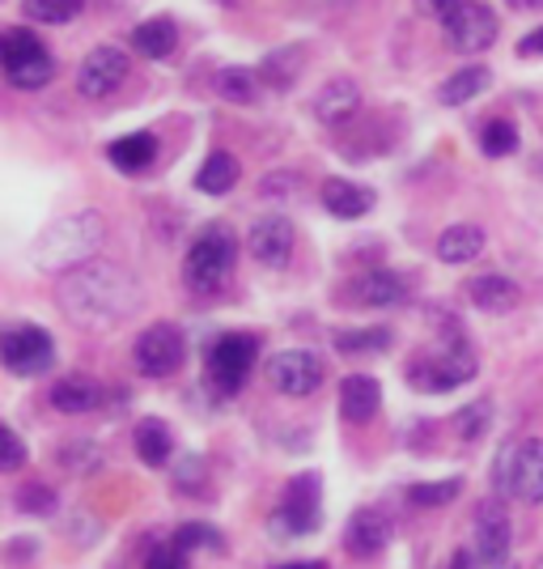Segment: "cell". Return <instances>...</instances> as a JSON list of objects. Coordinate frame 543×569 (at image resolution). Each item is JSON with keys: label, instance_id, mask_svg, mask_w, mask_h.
<instances>
[{"label": "cell", "instance_id": "15", "mask_svg": "<svg viewBox=\"0 0 543 569\" xmlns=\"http://www.w3.org/2000/svg\"><path fill=\"white\" fill-rule=\"evenodd\" d=\"M514 498L526 506L543 501V438H522L514 463Z\"/></svg>", "mask_w": 543, "mask_h": 569}, {"label": "cell", "instance_id": "44", "mask_svg": "<svg viewBox=\"0 0 543 569\" xmlns=\"http://www.w3.org/2000/svg\"><path fill=\"white\" fill-rule=\"evenodd\" d=\"M281 569H328L323 561H293V566H281Z\"/></svg>", "mask_w": 543, "mask_h": 569}, {"label": "cell", "instance_id": "34", "mask_svg": "<svg viewBox=\"0 0 543 569\" xmlns=\"http://www.w3.org/2000/svg\"><path fill=\"white\" fill-rule=\"evenodd\" d=\"M174 545L183 548V552H191V548H221V536H217L209 522H183L179 527V536H174Z\"/></svg>", "mask_w": 543, "mask_h": 569}, {"label": "cell", "instance_id": "39", "mask_svg": "<svg viewBox=\"0 0 543 569\" xmlns=\"http://www.w3.org/2000/svg\"><path fill=\"white\" fill-rule=\"evenodd\" d=\"M144 569H188V552L179 545H162L149 552V561H144Z\"/></svg>", "mask_w": 543, "mask_h": 569}, {"label": "cell", "instance_id": "21", "mask_svg": "<svg viewBox=\"0 0 543 569\" xmlns=\"http://www.w3.org/2000/svg\"><path fill=\"white\" fill-rule=\"evenodd\" d=\"M356 102H361L356 81H349V77H335V81H328V86L319 90V98H314V116L323 119V123H340V119L353 116Z\"/></svg>", "mask_w": 543, "mask_h": 569}, {"label": "cell", "instance_id": "37", "mask_svg": "<svg viewBox=\"0 0 543 569\" xmlns=\"http://www.w3.org/2000/svg\"><path fill=\"white\" fill-rule=\"evenodd\" d=\"M489 421H493V403L480 400L475 408H463V412H459V433H463L467 442H472V438H484Z\"/></svg>", "mask_w": 543, "mask_h": 569}, {"label": "cell", "instance_id": "40", "mask_svg": "<svg viewBox=\"0 0 543 569\" xmlns=\"http://www.w3.org/2000/svg\"><path fill=\"white\" fill-rule=\"evenodd\" d=\"M22 463H26L22 438H18V429H13V426H4V472H18Z\"/></svg>", "mask_w": 543, "mask_h": 569}, {"label": "cell", "instance_id": "4", "mask_svg": "<svg viewBox=\"0 0 543 569\" xmlns=\"http://www.w3.org/2000/svg\"><path fill=\"white\" fill-rule=\"evenodd\" d=\"M0 64H4V77H9L13 90H39V86H48L51 72H56L48 48L30 30H22V26L0 34Z\"/></svg>", "mask_w": 543, "mask_h": 569}, {"label": "cell", "instance_id": "1", "mask_svg": "<svg viewBox=\"0 0 543 569\" xmlns=\"http://www.w3.org/2000/svg\"><path fill=\"white\" fill-rule=\"evenodd\" d=\"M141 307V284L115 263H86L60 281V310L77 328H111Z\"/></svg>", "mask_w": 543, "mask_h": 569}, {"label": "cell", "instance_id": "6", "mask_svg": "<svg viewBox=\"0 0 543 569\" xmlns=\"http://www.w3.org/2000/svg\"><path fill=\"white\" fill-rule=\"evenodd\" d=\"M188 357V345H183V332L174 323H153L149 332H141L137 349H132V361L144 379H170Z\"/></svg>", "mask_w": 543, "mask_h": 569}, {"label": "cell", "instance_id": "3", "mask_svg": "<svg viewBox=\"0 0 543 569\" xmlns=\"http://www.w3.org/2000/svg\"><path fill=\"white\" fill-rule=\"evenodd\" d=\"M238 260V238L225 226H209L204 234L191 242L188 260H183V281L200 293H209L217 284H225V277L234 272Z\"/></svg>", "mask_w": 543, "mask_h": 569}, {"label": "cell", "instance_id": "26", "mask_svg": "<svg viewBox=\"0 0 543 569\" xmlns=\"http://www.w3.org/2000/svg\"><path fill=\"white\" fill-rule=\"evenodd\" d=\"M484 251V230L480 226H450L446 234L438 238V256L446 263H467Z\"/></svg>", "mask_w": 543, "mask_h": 569}, {"label": "cell", "instance_id": "11", "mask_svg": "<svg viewBox=\"0 0 543 569\" xmlns=\"http://www.w3.org/2000/svg\"><path fill=\"white\" fill-rule=\"evenodd\" d=\"M123 77H128V56L119 48H94L77 69V90L81 98H107L123 86Z\"/></svg>", "mask_w": 543, "mask_h": 569}, {"label": "cell", "instance_id": "35", "mask_svg": "<svg viewBox=\"0 0 543 569\" xmlns=\"http://www.w3.org/2000/svg\"><path fill=\"white\" fill-rule=\"evenodd\" d=\"M514 463H519V442H505L493 463V485L505 498H514Z\"/></svg>", "mask_w": 543, "mask_h": 569}, {"label": "cell", "instance_id": "5", "mask_svg": "<svg viewBox=\"0 0 543 569\" xmlns=\"http://www.w3.org/2000/svg\"><path fill=\"white\" fill-rule=\"evenodd\" d=\"M255 357H260V340L247 332H225L209 349V379L221 396H234L242 391V382L251 379L255 370Z\"/></svg>", "mask_w": 543, "mask_h": 569}, {"label": "cell", "instance_id": "7", "mask_svg": "<svg viewBox=\"0 0 543 569\" xmlns=\"http://www.w3.org/2000/svg\"><path fill=\"white\" fill-rule=\"evenodd\" d=\"M0 357L13 375L34 379V375H48L56 366V340L43 328H9L0 340Z\"/></svg>", "mask_w": 543, "mask_h": 569}, {"label": "cell", "instance_id": "24", "mask_svg": "<svg viewBox=\"0 0 543 569\" xmlns=\"http://www.w3.org/2000/svg\"><path fill=\"white\" fill-rule=\"evenodd\" d=\"M489 81H493V72L484 69V64L450 72L446 81H442V90H438V102H442V107H459V102H467V98L484 94V90H489Z\"/></svg>", "mask_w": 543, "mask_h": 569}, {"label": "cell", "instance_id": "14", "mask_svg": "<svg viewBox=\"0 0 543 569\" xmlns=\"http://www.w3.org/2000/svg\"><path fill=\"white\" fill-rule=\"evenodd\" d=\"M251 256L268 268H284L293 256V226L289 217H263L251 226Z\"/></svg>", "mask_w": 543, "mask_h": 569}, {"label": "cell", "instance_id": "8", "mask_svg": "<svg viewBox=\"0 0 543 569\" xmlns=\"http://www.w3.org/2000/svg\"><path fill=\"white\" fill-rule=\"evenodd\" d=\"M510 545H514V527H510L505 506L484 501L475 510V557H480V569H514Z\"/></svg>", "mask_w": 543, "mask_h": 569}, {"label": "cell", "instance_id": "36", "mask_svg": "<svg viewBox=\"0 0 543 569\" xmlns=\"http://www.w3.org/2000/svg\"><path fill=\"white\" fill-rule=\"evenodd\" d=\"M56 506H60V501H56V493H51L48 485H26L22 493H18V510H22V515H39V519H43Z\"/></svg>", "mask_w": 543, "mask_h": 569}, {"label": "cell", "instance_id": "29", "mask_svg": "<svg viewBox=\"0 0 543 569\" xmlns=\"http://www.w3.org/2000/svg\"><path fill=\"white\" fill-rule=\"evenodd\" d=\"M480 141H484V153H489V158H510V153L519 149V128H514L510 119H489L484 132H480Z\"/></svg>", "mask_w": 543, "mask_h": 569}, {"label": "cell", "instance_id": "9", "mask_svg": "<svg viewBox=\"0 0 543 569\" xmlns=\"http://www.w3.org/2000/svg\"><path fill=\"white\" fill-rule=\"evenodd\" d=\"M319 489H323V480L314 472L298 476L289 485V493H284V506L272 515V527L281 536H306V531H314L319 527Z\"/></svg>", "mask_w": 543, "mask_h": 569}, {"label": "cell", "instance_id": "19", "mask_svg": "<svg viewBox=\"0 0 543 569\" xmlns=\"http://www.w3.org/2000/svg\"><path fill=\"white\" fill-rule=\"evenodd\" d=\"M107 158H111L119 170H128V174L149 170L153 158H158V137H153V132H128V137H119V141L107 144Z\"/></svg>", "mask_w": 543, "mask_h": 569}, {"label": "cell", "instance_id": "38", "mask_svg": "<svg viewBox=\"0 0 543 569\" xmlns=\"http://www.w3.org/2000/svg\"><path fill=\"white\" fill-rule=\"evenodd\" d=\"M391 345V332H356V336H335V349H344V353H353V349H386Z\"/></svg>", "mask_w": 543, "mask_h": 569}, {"label": "cell", "instance_id": "31", "mask_svg": "<svg viewBox=\"0 0 543 569\" xmlns=\"http://www.w3.org/2000/svg\"><path fill=\"white\" fill-rule=\"evenodd\" d=\"M81 9H86V0H26V13L34 22H48V26L72 22Z\"/></svg>", "mask_w": 543, "mask_h": 569}, {"label": "cell", "instance_id": "10", "mask_svg": "<svg viewBox=\"0 0 543 569\" xmlns=\"http://www.w3.org/2000/svg\"><path fill=\"white\" fill-rule=\"evenodd\" d=\"M268 379H272V387H276L281 396L302 400V396H314V391H319V382H323V361L310 353V349H289V353L272 357Z\"/></svg>", "mask_w": 543, "mask_h": 569}, {"label": "cell", "instance_id": "20", "mask_svg": "<svg viewBox=\"0 0 543 569\" xmlns=\"http://www.w3.org/2000/svg\"><path fill=\"white\" fill-rule=\"evenodd\" d=\"M51 403L60 412H69V417H81V412H94L102 403V387L94 379H86V375H72V379H60L51 387Z\"/></svg>", "mask_w": 543, "mask_h": 569}, {"label": "cell", "instance_id": "12", "mask_svg": "<svg viewBox=\"0 0 543 569\" xmlns=\"http://www.w3.org/2000/svg\"><path fill=\"white\" fill-rule=\"evenodd\" d=\"M446 34L459 51L493 48V39H496L493 9H489V4H480V0H463V4L446 18Z\"/></svg>", "mask_w": 543, "mask_h": 569}, {"label": "cell", "instance_id": "22", "mask_svg": "<svg viewBox=\"0 0 543 569\" xmlns=\"http://www.w3.org/2000/svg\"><path fill=\"white\" fill-rule=\"evenodd\" d=\"M174 48H179V30L170 18H149L132 30V51H141L144 60H165Z\"/></svg>", "mask_w": 543, "mask_h": 569}, {"label": "cell", "instance_id": "30", "mask_svg": "<svg viewBox=\"0 0 543 569\" xmlns=\"http://www.w3.org/2000/svg\"><path fill=\"white\" fill-rule=\"evenodd\" d=\"M255 72L251 69H221L217 72V94L225 102H251L255 98Z\"/></svg>", "mask_w": 543, "mask_h": 569}, {"label": "cell", "instance_id": "27", "mask_svg": "<svg viewBox=\"0 0 543 569\" xmlns=\"http://www.w3.org/2000/svg\"><path fill=\"white\" fill-rule=\"evenodd\" d=\"M234 179H238V162L225 149H217V153L204 158V167L195 174V188L204 191V196H225V191L234 188Z\"/></svg>", "mask_w": 543, "mask_h": 569}, {"label": "cell", "instance_id": "28", "mask_svg": "<svg viewBox=\"0 0 543 569\" xmlns=\"http://www.w3.org/2000/svg\"><path fill=\"white\" fill-rule=\"evenodd\" d=\"M170 451H174V442H170V429L162 421H141L137 426V455H141L149 468H165Z\"/></svg>", "mask_w": 543, "mask_h": 569}, {"label": "cell", "instance_id": "33", "mask_svg": "<svg viewBox=\"0 0 543 569\" xmlns=\"http://www.w3.org/2000/svg\"><path fill=\"white\" fill-rule=\"evenodd\" d=\"M459 489H463V480H433V485H412L408 489V501H416V506H446V501L459 498Z\"/></svg>", "mask_w": 543, "mask_h": 569}, {"label": "cell", "instance_id": "18", "mask_svg": "<svg viewBox=\"0 0 543 569\" xmlns=\"http://www.w3.org/2000/svg\"><path fill=\"white\" fill-rule=\"evenodd\" d=\"M344 536H349V548H353L356 557H374L391 540V522L382 519L379 510H356Z\"/></svg>", "mask_w": 543, "mask_h": 569}, {"label": "cell", "instance_id": "13", "mask_svg": "<svg viewBox=\"0 0 543 569\" xmlns=\"http://www.w3.org/2000/svg\"><path fill=\"white\" fill-rule=\"evenodd\" d=\"M475 353L459 340V345H450L446 353L429 357V366H416L412 370V379L421 382V387H429V391H446V387H459V382L475 379Z\"/></svg>", "mask_w": 543, "mask_h": 569}, {"label": "cell", "instance_id": "43", "mask_svg": "<svg viewBox=\"0 0 543 569\" xmlns=\"http://www.w3.org/2000/svg\"><path fill=\"white\" fill-rule=\"evenodd\" d=\"M510 9H543V0H505Z\"/></svg>", "mask_w": 543, "mask_h": 569}, {"label": "cell", "instance_id": "45", "mask_svg": "<svg viewBox=\"0 0 543 569\" xmlns=\"http://www.w3.org/2000/svg\"><path fill=\"white\" fill-rule=\"evenodd\" d=\"M535 569H543V561H540V566H535Z\"/></svg>", "mask_w": 543, "mask_h": 569}, {"label": "cell", "instance_id": "25", "mask_svg": "<svg viewBox=\"0 0 543 569\" xmlns=\"http://www.w3.org/2000/svg\"><path fill=\"white\" fill-rule=\"evenodd\" d=\"M467 298H472L480 310H510L514 302H519V284L510 281V277H475L472 284H467Z\"/></svg>", "mask_w": 543, "mask_h": 569}, {"label": "cell", "instance_id": "32", "mask_svg": "<svg viewBox=\"0 0 543 569\" xmlns=\"http://www.w3.org/2000/svg\"><path fill=\"white\" fill-rule=\"evenodd\" d=\"M60 463L81 476L98 472L102 468V447L98 442H69V447H60Z\"/></svg>", "mask_w": 543, "mask_h": 569}, {"label": "cell", "instance_id": "42", "mask_svg": "<svg viewBox=\"0 0 543 569\" xmlns=\"http://www.w3.org/2000/svg\"><path fill=\"white\" fill-rule=\"evenodd\" d=\"M519 56H526V60H540V56H543V26H540V30H531V34L522 39Z\"/></svg>", "mask_w": 543, "mask_h": 569}, {"label": "cell", "instance_id": "2", "mask_svg": "<svg viewBox=\"0 0 543 569\" xmlns=\"http://www.w3.org/2000/svg\"><path fill=\"white\" fill-rule=\"evenodd\" d=\"M102 242V221L98 213H77L56 221L48 234L34 242V263L48 268V272H60V268H72V263H86L98 251Z\"/></svg>", "mask_w": 543, "mask_h": 569}, {"label": "cell", "instance_id": "17", "mask_svg": "<svg viewBox=\"0 0 543 569\" xmlns=\"http://www.w3.org/2000/svg\"><path fill=\"white\" fill-rule=\"evenodd\" d=\"M323 209L340 221H353V217H365L374 209V191L349 183V179H328L323 183Z\"/></svg>", "mask_w": 543, "mask_h": 569}, {"label": "cell", "instance_id": "41", "mask_svg": "<svg viewBox=\"0 0 543 569\" xmlns=\"http://www.w3.org/2000/svg\"><path fill=\"white\" fill-rule=\"evenodd\" d=\"M416 4L425 9L429 18H438V22L446 26V18L454 13V9H459V4H463V0H416Z\"/></svg>", "mask_w": 543, "mask_h": 569}, {"label": "cell", "instance_id": "16", "mask_svg": "<svg viewBox=\"0 0 543 569\" xmlns=\"http://www.w3.org/2000/svg\"><path fill=\"white\" fill-rule=\"evenodd\" d=\"M382 408V387L379 379H370V375H349V379L340 382V412H344V421H370L374 412Z\"/></svg>", "mask_w": 543, "mask_h": 569}, {"label": "cell", "instance_id": "23", "mask_svg": "<svg viewBox=\"0 0 543 569\" xmlns=\"http://www.w3.org/2000/svg\"><path fill=\"white\" fill-rule=\"evenodd\" d=\"M353 298L361 307H395V302L408 298V284L395 272H365L361 281H353Z\"/></svg>", "mask_w": 543, "mask_h": 569}]
</instances>
